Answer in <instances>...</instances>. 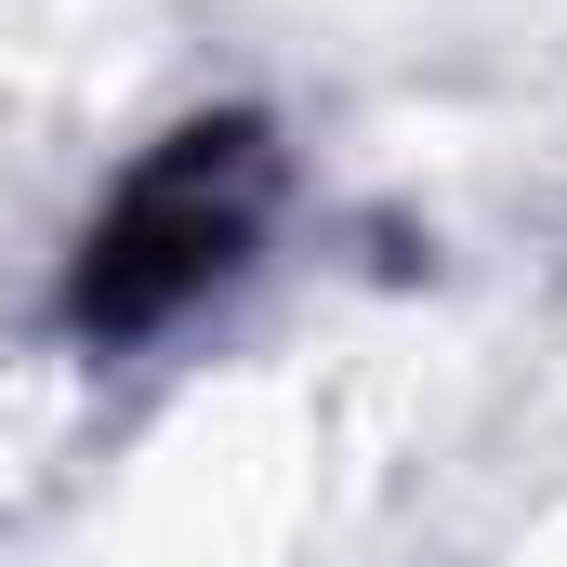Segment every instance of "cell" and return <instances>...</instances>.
I'll return each instance as SVG.
<instances>
[{"label":"cell","instance_id":"6da1fadb","mask_svg":"<svg viewBox=\"0 0 567 567\" xmlns=\"http://www.w3.org/2000/svg\"><path fill=\"white\" fill-rule=\"evenodd\" d=\"M265 185H278V158H265L251 120H198V133H172L133 185H120V212L93 225L66 317H80L93 343L172 330L198 290H225L238 265H251V238H265Z\"/></svg>","mask_w":567,"mask_h":567}]
</instances>
